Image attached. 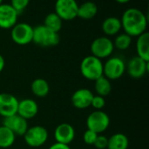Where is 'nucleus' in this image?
<instances>
[{
	"label": "nucleus",
	"instance_id": "1",
	"mask_svg": "<svg viewBox=\"0 0 149 149\" xmlns=\"http://www.w3.org/2000/svg\"><path fill=\"white\" fill-rule=\"evenodd\" d=\"M120 22L124 32L131 37H138L147 32L148 18L138 8L132 7L127 9L122 14Z\"/></svg>",
	"mask_w": 149,
	"mask_h": 149
},
{
	"label": "nucleus",
	"instance_id": "2",
	"mask_svg": "<svg viewBox=\"0 0 149 149\" xmlns=\"http://www.w3.org/2000/svg\"><path fill=\"white\" fill-rule=\"evenodd\" d=\"M79 69L86 79L95 81L103 76V62L100 59L91 54L82 60Z\"/></svg>",
	"mask_w": 149,
	"mask_h": 149
},
{
	"label": "nucleus",
	"instance_id": "3",
	"mask_svg": "<svg viewBox=\"0 0 149 149\" xmlns=\"http://www.w3.org/2000/svg\"><path fill=\"white\" fill-rule=\"evenodd\" d=\"M60 38L58 32H55L44 25L33 27L32 42L42 47H55L59 43Z\"/></svg>",
	"mask_w": 149,
	"mask_h": 149
},
{
	"label": "nucleus",
	"instance_id": "4",
	"mask_svg": "<svg viewBox=\"0 0 149 149\" xmlns=\"http://www.w3.org/2000/svg\"><path fill=\"white\" fill-rule=\"evenodd\" d=\"M110 125V118L103 111H94L90 113L86 119V127L87 129L96 133L97 134H101L107 131Z\"/></svg>",
	"mask_w": 149,
	"mask_h": 149
},
{
	"label": "nucleus",
	"instance_id": "5",
	"mask_svg": "<svg viewBox=\"0 0 149 149\" xmlns=\"http://www.w3.org/2000/svg\"><path fill=\"white\" fill-rule=\"evenodd\" d=\"M48 131L42 126H33L28 127L24 134L25 143L31 148H39L43 146L48 140Z\"/></svg>",
	"mask_w": 149,
	"mask_h": 149
},
{
	"label": "nucleus",
	"instance_id": "6",
	"mask_svg": "<svg viewBox=\"0 0 149 149\" xmlns=\"http://www.w3.org/2000/svg\"><path fill=\"white\" fill-rule=\"evenodd\" d=\"M126 72V63L120 57H111L103 64V76L108 80H118Z\"/></svg>",
	"mask_w": 149,
	"mask_h": 149
},
{
	"label": "nucleus",
	"instance_id": "7",
	"mask_svg": "<svg viewBox=\"0 0 149 149\" xmlns=\"http://www.w3.org/2000/svg\"><path fill=\"white\" fill-rule=\"evenodd\" d=\"M90 49L92 55L102 60L109 57L113 54L114 50V46L111 39L107 36H101L93 40L91 44Z\"/></svg>",
	"mask_w": 149,
	"mask_h": 149
},
{
	"label": "nucleus",
	"instance_id": "8",
	"mask_svg": "<svg viewBox=\"0 0 149 149\" xmlns=\"http://www.w3.org/2000/svg\"><path fill=\"white\" fill-rule=\"evenodd\" d=\"M79 4L76 0H56L55 13L64 21H70L77 18Z\"/></svg>",
	"mask_w": 149,
	"mask_h": 149
},
{
	"label": "nucleus",
	"instance_id": "9",
	"mask_svg": "<svg viewBox=\"0 0 149 149\" xmlns=\"http://www.w3.org/2000/svg\"><path fill=\"white\" fill-rule=\"evenodd\" d=\"M11 40L17 45L24 46L32 42L33 27L28 23H17L10 32Z\"/></svg>",
	"mask_w": 149,
	"mask_h": 149
},
{
	"label": "nucleus",
	"instance_id": "10",
	"mask_svg": "<svg viewBox=\"0 0 149 149\" xmlns=\"http://www.w3.org/2000/svg\"><path fill=\"white\" fill-rule=\"evenodd\" d=\"M126 70L128 75L134 79H140L143 77L149 70V61H146L141 58L136 56L132 57L126 65Z\"/></svg>",
	"mask_w": 149,
	"mask_h": 149
},
{
	"label": "nucleus",
	"instance_id": "11",
	"mask_svg": "<svg viewBox=\"0 0 149 149\" xmlns=\"http://www.w3.org/2000/svg\"><path fill=\"white\" fill-rule=\"evenodd\" d=\"M3 126L10 129L16 136H24L29 127L27 120L17 114L3 118Z\"/></svg>",
	"mask_w": 149,
	"mask_h": 149
},
{
	"label": "nucleus",
	"instance_id": "12",
	"mask_svg": "<svg viewBox=\"0 0 149 149\" xmlns=\"http://www.w3.org/2000/svg\"><path fill=\"white\" fill-rule=\"evenodd\" d=\"M18 13L10 4H0V28L11 29L17 23Z\"/></svg>",
	"mask_w": 149,
	"mask_h": 149
},
{
	"label": "nucleus",
	"instance_id": "13",
	"mask_svg": "<svg viewBox=\"0 0 149 149\" xmlns=\"http://www.w3.org/2000/svg\"><path fill=\"white\" fill-rule=\"evenodd\" d=\"M18 100L9 93H0V116L3 118L17 114Z\"/></svg>",
	"mask_w": 149,
	"mask_h": 149
},
{
	"label": "nucleus",
	"instance_id": "14",
	"mask_svg": "<svg viewBox=\"0 0 149 149\" xmlns=\"http://www.w3.org/2000/svg\"><path fill=\"white\" fill-rule=\"evenodd\" d=\"M75 138L74 127L68 123H61L54 130V139L56 142L69 145Z\"/></svg>",
	"mask_w": 149,
	"mask_h": 149
},
{
	"label": "nucleus",
	"instance_id": "15",
	"mask_svg": "<svg viewBox=\"0 0 149 149\" xmlns=\"http://www.w3.org/2000/svg\"><path fill=\"white\" fill-rule=\"evenodd\" d=\"M93 96V93L90 90L81 88L73 92L71 97V101L75 108L84 110L91 106Z\"/></svg>",
	"mask_w": 149,
	"mask_h": 149
},
{
	"label": "nucleus",
	"instance_id": "16",
	"mask_svg": "<svg viewBox=\"0 0 149 149\" xmlns=\"http://www.w3.org/2000/svg\"><path fill=\"white\" fill-rule=\"evenodd\" d=\"M38 112V105L37 102L31 98H24L18 101L17 114L23 119L28 120L33 119Z\"/></svg>",
	"mask_w": 149,
	"mask_h": 149
},
{
	"label": "nucleus",
	"instance_id": "17",
	"mask_svg": "<svg viewBox=\"0 0 149 149\" xmlns=\"http://www.w3.org/2000/svg\"><path fill=\"white\" fill-rule=\"evenodd\" d=\"M101 28L107 37L117 35L122 29L120 18L117 17H108L104 19Z\"/></svg>",
	"mask_w": 149,
	"mask_h": 149
},
{
	"label": "nucleus",
	"instance_id": "18",
	"mask_svg": "<svg viewBox=\"0 0 149 149\" xmlns=\"http://www.w3.org/2000/svg\"><path fill=\"white\" fill-rule=\"evenodd\" d=\"M98 13V6L94 2L86 1L79 4L77 17L84 20H89L93 18Z\"/></svg>",
	"mask_w": 149,
	"mask_h": 149
},
{
	"label": "nucleus",
	"instance_id": "19",
	"mask_svg": "<svg viewBox=\"0 0 149 149\" xmlns=\"http://www.w3.org/2000/svg\"><path fill=\"white\" fill-rule=\"evenodd\" d=\"M136 51L138 57L146 61H149V33L148 32H145L137 37Z\"/></svg>",
	"mask_w": 149,
	"mask_h": 149
},
{
	"label": "nucleus",
	"instance_id": "20",
	"mask_svg": "<svg viewBox=\"0 0 149 149\" xmlns=\"http://www.w3.org/2000/svg\"><path fill=\"white\" fill-rule=\"evenodd\" d=\"M129 141L126 134L117 133L108 138L107 149H127Z\"/></svg>",
	"mask_w": 149,
	"mask_h": 149
},
{
	"label": "nucleus",
	"instance_id": "21",
	"mask_svg": "<svg viewBox=\"0 0 149 149\" xmlns=\"http://www.w3.org/2000/svg\"><path fill=\"white\" fill-rule=\"evenodd\" d=\"M32 93L38 97H45L49 94L50 86L47 81L43 78H36L31 85Z\"/></svg>",
	"mask_w": 149,
	"mask_h": 149
},
{
	"label": "nucleus",
	"instance_id": "22",
	"mask_svg": "<svg viewBox=\"0 0 149 149\" xmlns=\"http://www.w3.org/2000/svg\"><path fill=\"white\" fill-rule=\"evenodd\" d=\"M94 82H95L94 89H95L97 95L105 97L106 96H108L111 93L112 84H111L110 80H108L107 77L102 76L97 80H95Z\"/></svg>",
	"mask_w": 149,
	"mask_h": 149
},
{
	"label": "nucleus",
	"instance_id": "23",
	"mask_svg": "<svg viewBox=\"0 0 149 149\" xmlns=\"http://www.w3.org/2000/svg\"><path fill=\"white\" fill-rule=\"evenodd\" d=\"M16 140V135L7 127L0 126V148L11 147Z\"/></svg>",
	"mask_w": 149,
	"mask_h": 149
},
{
	"label": "nucleus",
	"instance_id": "24",
	"mask_svg": "<svg viewBox=\"0 0 149 149\" xmlns=\"http://www.w3.org/2000/svg\"><path fill=\"white\" fill-rule=\"evenodd\" d=\"M62 25H63V20L55 12H51L47 14L44 20L45 26L58 33L61 30Z\"/></svg>",
	"mask_w": 149,
	"mask_h": 149
},
{
	"label": "nucleus",
	"instance_id": "25",
	"mask_svg": "<svg viewBox=\"0 0 149 149\" xmlns=\"http://www.w3.org/2000/svg\"><path fill=\"white\" fill-rule=\"evenodd\" d=\"M113 42L114 48L119 50H127L132 44V37L125 32L119 33Z\"/></svg>",
	"mask_w": 149,
	"mask_h": 149
},
{
	"label": "nucleus",
	"instance_id": "26",
	"mask_svg": "<svg viewBox=\"0 0 149 149\" xmlns=\"http://www.w3.org/2000/svg\"><path fill=\"white\" fill-rule=\"evenodd\" d=\"M30 0H10V4L19 14L28 6Z\"/></svg>",
	"mask_w": 149,
	"mask_h": 149
},
{
	"label": "nucleus",
	"instance_id": "27",
	"mask_svg": "<svg viewBox=\"0 0 149 149\" xmlns=\"http://www.w3.org/2000/svg\"><path fill=\"white\" fill-rule=\"evenodd\" d=\"M105 105H106L105 97L99 96V95L93 96V97L92 99L91 106L93 108H94L95 111H102V109L105 107Z\"/></svg>",
	"mask_w": 149,
	"mask_h": 149
},
{
	"label": "nucleus",
	"instance_id": "28",
	"mask_svg": "<svg viewBox=\"0 0 149 149\" xmlns=\"http://www.w3.org/2000/svg\"><path fill=\"white\" fill-rule=\"evenodd\" d=\"M99 134H97L96 133L87 129L86 131H85L84 134H83V141L85 144L89 145V146H93L96 138Z\"/></svg>",
	"mask_w": 149,
	"mask_h": 149
},
{
	"label": "nucleus",
	"instance_id": "29",
	"mask_svg": "<svg viewBox=\"0 0 149 149\" xmlns=\"http://www.w3.org/2000/svg\"><path fill=\"white\" fill-rule=\"evenodd\" d=\"M108 145V138L105 135L99 134L93 144L95 149H107Z\"/></svg>",
	"mask_w": 149,
	"mask_h": 149
},
{
	"label": "nucleus",
	"instance_id": "30",
	"mask_svg": "<svg viewBox=\"0 0 149 149\" xmlns=\"http://www.w3.org/2000/svg\"><path fill=\"white\" fill-rule=\"evenodd\" d=\"M48 149H71L69 145H65V144H61V143H58L55 142L54 144H52V146H50V148Z\"/></svg>",
	"mask_w": 149,
	"mask_h": 149
},
{
	"label": "nucleus",
	"instance_id": "31",
	"mask_svg": "<svg viewBox=\"0 0 149 149\" xmlns=\"http://www.w3.org/2000/svg\"><path fill=\"white\" fill-rule=\"evenodd\" d=\"M4 66H5V61H4V58L3 57V55H2V54H0V73L3 70Z\"/></svg>",
	"mask_w": 149,
	"mask_h": 149
},
{
	"label": "nucleus",
	"instance_id": "32",
	"mask_svg": "<svg viewBox=\"0 0 149 149\" xmlns=\"http://www.w3.org/2000/svg\"><path fill=\"white\" fill-rule=\"evenodd\" d=\"M117 3H120V4H127L128 2H130L131 0H115Z\"/></svg>",
	"mask_w": 149,
	"mask_h": 149
},
{
	"label": "nucleus",
	"instance_id": "33",
	"mask_svg": "<svg viewBox=\"0 0 149 149\" xmlns=\"http://www.w3.org/2000/svg\"><path fill=\"white\" fill-rule=\"evenodd\" d=\"M3 4V0H0V4Z\"/></svg>",
	"mask_w": 149,
	"mask_h": 149
}]
</instances>
